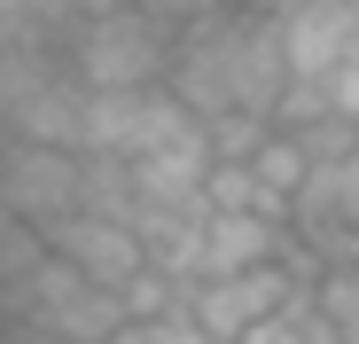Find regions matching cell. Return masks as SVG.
<instances>
[{"instance_id": "1", "label": "cell", "mask_w": 359, "mask_h": 344, "mask_svg": "<svg viewBox=\"0 0 359 344\" xmlns=\"http://www.w3.org/2000/svg\"><path fill=\"white\" fill-rule=\"evenodd\" d=\"M172 47H180L172 16H156V8H102V16H79V32H71V79L86 94H149L172 71Z\"/></svg>"}, {"instance_id": "2", "label": "cell", "mask_w": 359, "mask_h": 344, "mask_svg": "<svg viewBox=\"0 0 359 344\" xmlns=\"http://www.w3.org/2000/svg\"><path fill=\"white\" fill-rule=\"evenodd\" d=\"M0 211L24 235H55L86 211V157L79 149H32V141H0Z\"/></svg>"}, {"instance_id": "3", "label": "cell", "mask_w": 359, "mask_h": 344, "mask_svg": "<svg viewBox=\"0 0 359 344\" xmlns=\"http://www.w3.org/2000/svg\"><path fill=\"white\" fill-rule=\"evenodd\" d=\"M289 298H305V282L289 274V258L281 266H266V274H226V282H196L188 290V313L196 329H203V344H250Z\"/></svg>"}, {"instance_id": "4", "label": "cell", "mask_w": 359, "mask_h": 344, "mask_svg": "<svg viewBox=\"0 0 359 344\" xmlns=\"http://www.w3.org/2000/svg\"><path fill=\"white\" fill-rule=\"evenodd\" d=\"M359 47V0H297L281 8V55L289 86H328Z\"/></svg>"}, {"instance_id": "5", "label": "cell", "mask_w": 359, "mask_h": 344, "mask_svg": "<svg viewBox=\"0 0 359 344\" xmlns=\"http://www.w3.org/2000/svg\"><path fill=\"white\" fill-rule=\"evenodd\" d=\"M47 258H63L79 282H94V290L109 298H126L133 282L149 274V251H141V227H117V219H71V227H55L47 235Z\"/></svg>"}, {"instance_id": "6", "label": "cell", "mask_w": 359, "mask_h": 344, "mask_svg": "<svg viewBox=\"0 0 359 344\" xmlns=\"http://www.w3.org/2000/svg\"><path fill=\"white\" fill-rule=\"evenodd\" d=\"M281 258H289V227H281V219H226V211H211V219H203V266H196V282L266 274V266H281Z\"/></svg>"}, {"instance_id": "7", "label": "cell", "mask_w": 359, "mask_h": 344, "mask_svg": "<svg viewBox=\"0 0 359 344\" xmlns=\"http://www.w3.org/2000/svg\"><path fill=\"white\" fill-rule=\"evenodd\" d=\"M313 305L328 313L336 344H359V266H328V274L313 282Z\"/></svg>"}, {"instance_id": "8", "label": "cell", "mask_w": 359, "mask_h": 344, "mask_svg": "<svg viewBox=\"0 0 359 344\" xmlns=\"http://www.w3.org/2000/svg\"><path fill=\"white\" fill-rule=\"evenodd\" d=\"M250 344H336V329H328V313H320L313 290H305V298H289V305H281Z\"/></svg>"}]
</instances>
